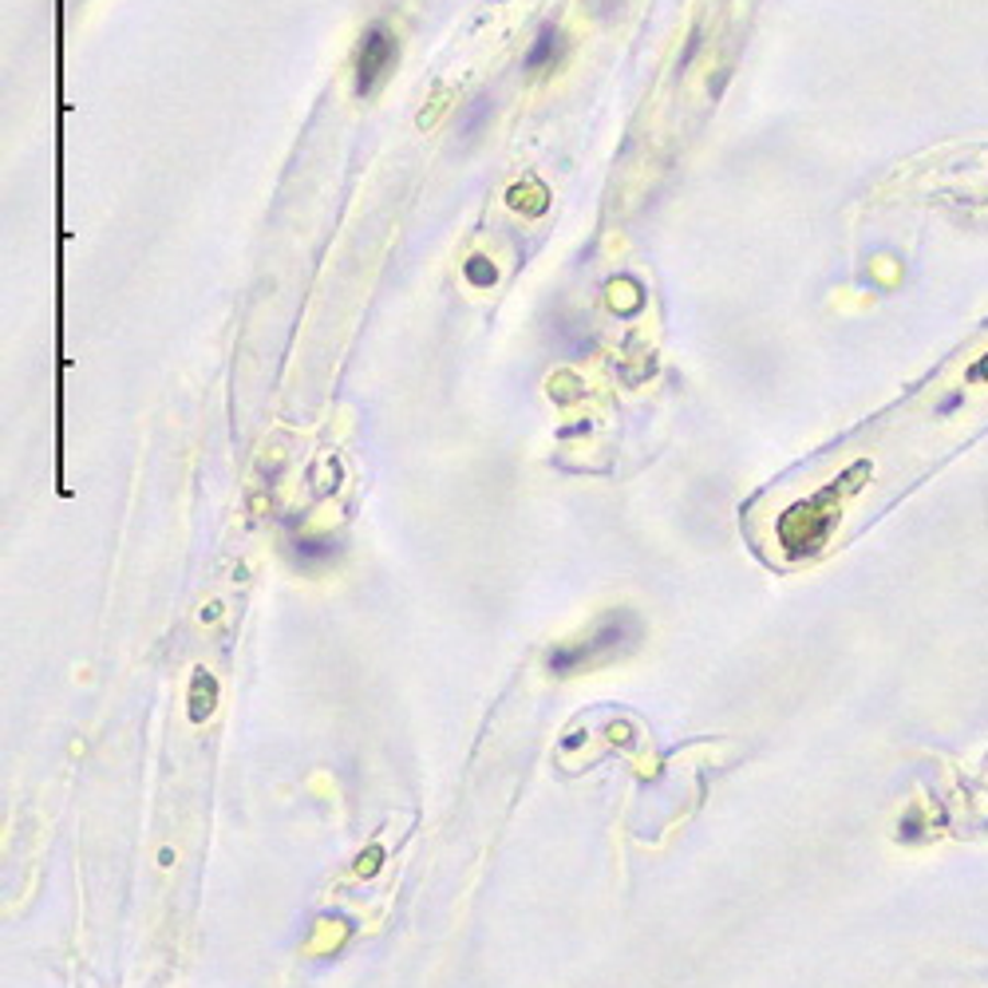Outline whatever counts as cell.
Segmentation results:
<instances>
[{"instance_id":"obj_3","label":"cell","mask_w":988,"mask_h":988,"mask_svg":"<svg viewBox=\"0 0 988 988\" xmlns=\"http://www.w3.org/2000/svg\"><path fill=\"white\" fill-rule=\"evenodd\" d=\"M467 277H471L474 285H491V281H494V266L486 261L483 254H479V257H471V261H467Z\"/></svg>"},{"instance_id":"obj_4","label":"cell","mask_w":988,"mask_h":988,"mask_svg":"<svg viewBox=\"0 0 988 988\" xmlns=\"http://www.w3.org/2000/svg\"><path fill=\"white\" fill-rule=\"evenodd\" d=\"M447 103H451V96H447V91H439V96H435V103L431 108H424L419 111V127H435V119L444 115V108Z\"/></svg>"},{"instance_id":"obj_1","label":"cell","mask_w":988,"mask_h":988,"mask_svg":"<svg viewBox=\"0 0 988 988\" xmlns=\"http://www.w3.org/2000/svg\"><path fill=\"white\" fill-rule=\"evenodd\" d=\"M395 56H400V44L395 36L384 29V24H372L360 40V52H356V96H372L395 68Z\"/></svg>"},{"instance_id":"obj_2","label":"cell","mask_w":988,"mask_h":988,"mask_svg":"<svg viewBox=\"0 0 988 988\" xmlns=\"http://www.w3.org/2000/svg\"><path fill=\"white\" fill-rule=\"evenodd\" d=\"M558 48H562V36H558V29H542V32H538V40H534V48L526 52V68H530V71L550 68L553 59H558Z\"/></svg>"}]
</instances>
